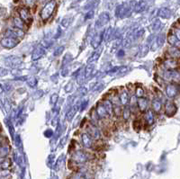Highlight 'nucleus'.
Returning a JSON list of instances; mask_svg holds the SVG:
<instances>
[{
    "instance_id": "f03ea898",
    "label": "nucleus",
    "mask_w": 180,
    "mask_h": 179,
    "mask_svg": "<svg viewBox=\"0 0 180 179\" xmlns=\"http://www.w3.org/2000/svg\"><path fill=\"white\" fill-rule=\"evenodd\" d=\"M112 111H113V109H112L111 104L108 102H106V104L104 103L102 106H99L97 107V114L102 117L110 115Z\"/></svg>"
},
{
    "instance_id": "6e6552de",
    "label": "nucleus",
    "mask_w": 180,
    "mask_h": 179,
    "mask_svg": "<svg viewBox=\"0 0 180 179\" xmlns=\"http://www.w3.org/2000/svg\"><path fill=\"white\" fill-rule=\"evenodd\" d=\"M2 146V138L0 137V147Z\"/></svg>"
},
{
    "instance_id": "0eeeda50",
    "label": "nucleus",
    "mask_w": 180,
    "mask_h": 179,
    "mask_svg": "<svg viewBox=\"0 0 180 179\" xmlns=\"http://www.w3.org/2000/svg\"><path fill=\"white\" fill-rule=\"evenodd\" d=\"M83 141H84V143H85V145L86 147H90L91 146V144H92V142H91V139H90V137L89 136H87V135H83Z\"/></svg>"
},
{
    "instance_id": "7ed1b4c3",
    "label": "nucleus",
    "mask_w": 180,
    "mask_h": 179,
    "mask_svg": "<svg viewBox=\"0 0 180 179\" xmlns=\"http://www.w3.org/2000/svg\"><path fill=\"white\" fill-rule=\"evenodd\" d=\"M19 15H20L22 21L24 22L25 23H30L32 22L31 14H30V12L27 8H21L19 10Z\"/></svg>"
},
{
    "instance_id": "423d86ee",
    "label": "nucleus",
    "mask_w": 180,
    "mask_h": 179,
    "mask_svg": "<svg viewBox=\"0 0 180 179\" xmlns=\"http://www.w3.org/2000/svg\"><path fill=\"white\" fill-rule=\"evenodd\" d=\"M8 152H9L8 148L0 147V158H4V157H6V156L8 154Z\"/></svg>"
},
{
    "instance_id": "f257e3e1",
    "label": "nucleus",
    "mask_w": 180,
    "mask_h": 179,
    "mask_svg": "<svg viewBox=\"0 0 180 179\" xmlns=\"http://www.w3.org/2000/svg\"><path fill=\"white\" fill-rule=\"evenodd\" d=\"M56 7V2L55 1H50L49 3H47L45 5V6L43 8V10L41 12V16L43 20H47L48 18H50V16L52 15L53 11Z\"/></svg>"
},
{
    "instance_id": "39448f33",
    "label": "nucleus",
    "mask_w": 180,
    "mask_h": 179,
    "mask_svg": "<svg viewBox=\"0 0 180 179\" xmlns=\"http://www.w3.org/2000/svg\"><path fill=\"white\" fill-rule=\"evenodd\" d=\"M11 166V161L9 159H6L0 163V168L2 169H7Z\"/></svg>"
},
{
    "instance_id": "20e7f679",
    "label": "nucleus",
    "mask_w": 180,
    "mask_h": 179,
    "mask_svg": "<svg viewBox=\"0 0 180 179\" xmlns=\"http://www.w3.org/2000/svg\"><path fill=\"white\" fill-rule=\"evenodd\" d=\"M15 39L11 38V37H8V38L3 39V40L1 41V44H2V46H4L5 48L10 49V48H13V47L16 44V42H15Z\"/></svg>"
}]
</instances>
